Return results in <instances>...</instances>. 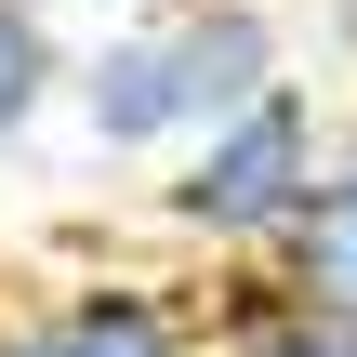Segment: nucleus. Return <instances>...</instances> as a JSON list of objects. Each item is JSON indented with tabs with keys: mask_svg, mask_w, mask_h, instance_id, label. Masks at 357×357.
Masks as SVG:
<instances>
[{
	"mask_svg": "<svg viewBox=\"0 0 357 357\" xmlns=\"http://www.w3.org/2000/svg\"><path fill=\"white\" fill-rule=\"evenodd\" d=\"M66 13H93V26H119V13H172V0H66Z\"/></svg>",
	"mask_w": 357,
	"mask_h": 357,
	"instance_id": "6e6552de",
	"label": "nucleus"
},
{
	"mask_svg": "<svg viewBox=\"0 0 357 357\" xmlns=\"http://www.w3.org/2000/svg\"><path fill=\"white\" fill-rule=\"evenodd\" d=\"M66 119L106 146V159H172L199 132V93H185V40L172 13H119L66 53Z\"/></svg>",
	"mask_w": 357,
	"mask_h": 357,
	"instance_id": "f03ea898",
	"label": "nucleus"
},
{
	"mask_svg": "<svg viewBox=\"0 0 357 357\" xmlns=\"http://www.w3.org/2000/svg\"><path fill=\"white\" fill-rule=\"evenodd\" d=\"M318 40H331V66H357V0H318Z\"/></svg>",
	"mask_w": 357,
	"mask_h": 357,
	"instance_id": "0eeeda50",
	"label": "nucleus"
},
{
	"mask_svg": "<svg viewBox=\"0 0 357 357\" xmlns=\"http://www.w3.org/2000/svg\"><path fill=\"white\" fill-rule=\"evenodd\" d=\"M318 159H331V119L305 79H265L252 106H225L212 132L172 146V185H159V225L212 265H265L291 238V212L318 199Z\"/></svg>",
	"mask_w": 357,
	"mask_h": 357,
	"instance_id": "f257e3e1",
	"label": "nucleus"
},
{
	"mask_svg": "<svg viewBox=\"0 0 357 357\" xmlns=\"http://www.w3.org/2000/svg\"><path fill=\"white\" fill-rule=\"evenodd\" d=\"M0 357H212V318L172 278H53L26 305H0Z\"/></svg>",
	"mask_w": 357,
	"mask_h": 357,
	"instance_id": "7ed1b4c3",
	"label": "nucleus"
},
{
	"mask_svg": "<svg viewBox=\"0 0 357 357\" xmlns=\"http://www.w3.org/2000/svg\"><path fill=\"white\" fill-rule=\"evenodd\" d=\"M53 106H66V26H53V0H0V159Z\"/></svg>",
	"mask_w": 357,
	"mask_h": 357,
	"instance_id": "423d86ee",
	"label": "nucleus"
},
{
	"mask_svg": "<svg viewBox=\"0 0 357 357\" xmlns=\"http://www.w3.org/2000/svg\"><path fill=\"white\" fill-rule=\"evenodd\" d=\"M305 305H331V318H357V106L331 119V159H318V199L291 212V238L265 252Z\"/></svg>",
	"mask_w": 357,
	"mask_h": 357,
	"instance_id": "20e7f679",
	"label": "nucleus"
},
{
	"mask_svg": "<svg viewBox=\"0 0 357 357\" xmlns=\"http://www.w3.org/2000/svg\"><path fill=\"white\" fill-rule=\"evenodd\" d=\"M199 318H212V357H357V318L305 305L278 265H225V291Z\"/></svg>",
	"mask_w": 357,
	"mask_h": 357,
	"instance_id": "39448f33",
	"label": "nucleus"
}]
</instances>
